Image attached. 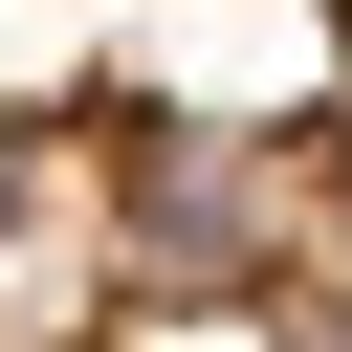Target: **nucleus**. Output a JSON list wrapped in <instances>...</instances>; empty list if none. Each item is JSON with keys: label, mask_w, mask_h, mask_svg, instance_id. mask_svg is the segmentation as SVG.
Here are the masks:
<instances>
[{"label": "nucleus", "mask_w": 352, "mask_h": 352, "mask_svg": "<svg viewBox=\"0 0 352 352\" xmlns=\"http://www.w3.org/2000/svg\"><path fill=\"white\" fill-rule=\"evenodd\" d=\"M0 352H352V0H0Z\"/></svg>", "instance_id": "f257e3e1"}]
</instances>
